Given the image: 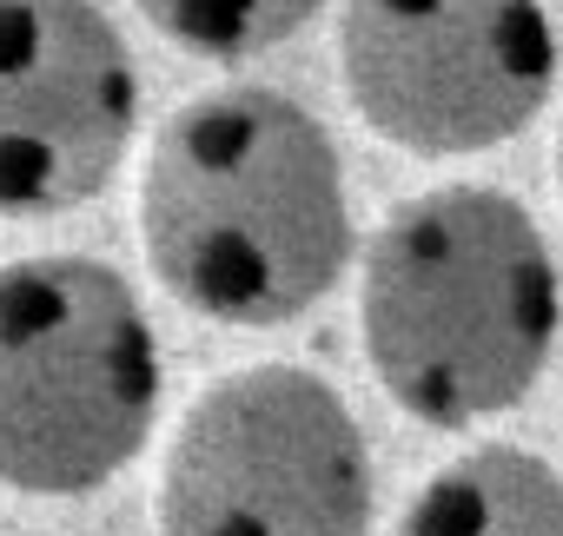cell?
Instances as JSON below:
<instances>
[{"label":"cell","mask_w":563,"mask_h":536,"mask_svg":"<svg viewBox=\"0 0 563 536\" xmlns=\"http://www.w3.org/2000/svg\"><path fill=\"white\" fill-rule=\"evenodd\" d=\"M140 238L159 286L219 325L312 312L358 245L325 120L272 87L186 100L140 172Z\"/></svg>","instance_id":"6da1fadb"},{"label":"cell","mask_w":563,"mask_h":536,"mask_svg":"<svg viewBox=\"0 0 563 536\" xmlns=\"http://www.w3.org/2000/svg\"><path fill=\"white\" fill-rule=\"evenodd\" d=\"M556 325L550 238L497 186L418 192L365 252V358L391 404L424 424H477L523 404L556 351Z\"/></svg>","instance_id":"7a4b0ae2"},{"label":"cell","mask_w":563,"mask_h":536,"mask_svg":"<svg viewBox=\"0 0 563 536\" xmlns=\"http://www.w3.org/2000/svg\"><path fill=\"white\" fill-rule=\"evenodd\" d=\"M159 345L140 292L100 258L0 265V483L87 496L113 483L159 417Z\"/></svg>","instance_id":"3957f363"},{"label":"cell","mask_w":563,"mask_h":536,"mask_svg":"<svg viewBox=\"0 0 563 536\" xmlns=\"http://www.w3.org/2000/svg\"><path fill=\"white\" fill-rule=\"evenodd\" d=\"M372 444L306 365L199 391L159 470V536H372Z\"/></svg>","instance_id":"277c9868"},{"label":"cell","mask_w":563,"mask_h":536,"mask_svg":"<svg viewBox=\"0 0 563 536\" xmlns=\"http://www.w3.org/2000/svg\"><path fill=\"white\" fill-rule=\"evenodd\" d=\"M339 67L358 120L424 159L517 139L556 87L543 0H345Z\"/></svg>","instance_id":"5b68a950"},{"label":"cell","mask_w":563,"mask_h":536,"mask_svg":"<svg viewBox=\"0 0 563 536\" xmlns=\"http://www.w3.org/2000/svg\"><path fill=\"white\" fill-rule=\"evenodd\" d=\"M140 74L93 0H0V212L41 219L113 186Z\"/></svg>","instance_id":"8992f818"},{"label":"cell","mask_w":563,"mask_h":536,"mask_svg":"<svg viewBox=\"0 0 563 536\" xmlns=\"http://www.w3.org/2000/svg\"><path fill=\"white\" fill-rule=\"evenodd\" d=\"M398 536H563V477L537 450L477 444L405 503Z\"/></svg>","instance_id":"52a82bcc"},{"label":"cell","mask_w":563,"mask_h":536,"mask_svg":"<svg viewBox=\"0 0 563 536\" xmlns=\"http://www.w3.org/2000/svg\"><path fill=\"white\" fill-rule=\"evenodd\" d=\"M133 8L179 47L206 60H245L292 41L325 0H133Z\"/></svg>","instance_id":"ba28073f"},{"label":"cell","mask_w":563,"mask_h":536,"mask_svg":"<svg viewBox=\"0 0 563 536\" xmlns=\"http://www.w3.org/2000/svg\"><path fill=\"white\" fill-rule=\"evenodd\" d=\"M556 186H563V133H556Z\"/></svg>","instance_id":"9c48e42d"}]
</instances>
